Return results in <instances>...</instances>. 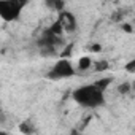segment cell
<instances>
[{
  "instance_id": "cell-6",
  "label": "cell",
  "mask_w": 135,
  "mask_h": 135,
  "mask_svg": "<svg viewBox=\"0 0 135 135\" xmlns=\"http://www.w3.org/2000/svg\"><path fill=\"white\" fill-rule=\"evenodd\" d=\"M111 81H113V78H111V76H105V78H99L94 84H95L100 91H103V92H105V91H107V88L111 84Z\"/></svg>"
},
{
  "instance_id": "cell-5",
  "label": "cell",
  "mask_w": 135,
  "mask_h": 135,
  "mask_svg": "<svg viewBox=\"0 0 135 135\" xmlns=\"http://www.w3.org/2000/svg\"><path fill=\"white\" fill-rule=\"evenodd\" d=\"M91 67H92V59L89 56H84L78 60V65L75 69H76V73H78V72H83V70H89Z\"/></svg>"
},
{
  "instance_id": "cell-7",
  "label": "cell",
  "mask_w": 135,
  "mask_h": 135,
  "mask_svg": "<svg viewBox=\"0 0 135 135\" xmlns=\"http://www.w3.org/2000/svg\"><path fill=\"white\" fill-rule=\"evenodd\" d=\"M94 65V69H95V72H105V70H108V62L107 60H99V62H95V64H92Z\"/></svg>"
},
{
  "instance_id": "cell-8",
  "label": "cell",
  "mask_w": 135,
  "mask_h": 135,
  "mask_svg": "<svg viewBox=\"0 0 135 135\" xmlns=\"http://www.w3.org/2000/svg\"><path fill=\"white\" fill-rule=\"evenodd\" d=\"M118 89H119V92H121V94H127V92H130V89H132V83L126 81V83H122Z\"/></svg>"
},
{
  "instance_id": "cell-4",
  "label": "cell",
  "mask_w": 135,
  "mask_h": 135,
  "mask_svg": "<svg viewBox=\"0 0 135 135\" xmlns=\"http://www.w3.org/2000/svg\"><path fill=\"white\" fill-rule=\"evenodd\" d=\"M57 21L60 22L64 32H75L76 27H78V22H76V18L72 15V13H67V11H60Z\"/></svg>"
},
{
  "instance_id": "cell-12",
  "label": "cell",
  "mask_w": 135,
  "mask_h": 135,
  "mask_svg": "<svg viewBox=\"0 0 135 135\" xmlns=\"http://www.w3.org/2000/svg\"><path fill=\"white\" fill-rule=\"evenodd\" d=\"M122 29H124V30H127V32H132V27H130V24H122Z\"/></svg>"
},
{
  "instance_id": "cell-1",
  "label": "cell",
  "mask_w": 135,
  "mask_h": 135,
  "mask_svg": "<svg viewBox=\"0 0 135 135\" xmlns=\"http://www.w3.org/2000/svg\"><path fill=\"white\" fill-rule=\"evenodd\" d=\"M72 99H73V102L76 105H80L81 108H86V110L100 108L107 102L105 92L100 91L94 83H88V84L78 86L72 92Z\"/></svg>"
},
{
  "instance_id": "cell-10",
  "label": "cell",
  "mask_w": 135,
  "mask_h": 135,
  "mask_svg": "<svg viewBox=\"0 0 135 135\" xmlns=\"http://www.w3.org/2000/svg\"><path fill=\"white\" fill-rule=\"evenodd\" d=\"M48 5H49V7H52V8H56L59 13H60V11H62V8H64V3H62V2H48Z\"/></svg>"
},
{
  "instance_id": "cell-13",
  "label": "cell",
  "mask_w": 135,
  "mask_h": 135,
  "mask_svg": "<svg viewBox=\"0 0 135 135\" xmlns=\"http://www.w3.org/2000/svg\"><path fill=\"white\" fill-rule=\"evenodd\" d=\"M0 135H10L7 130H3V129H0Z\"/></svg>"
},
{
  "instance_id": "cell-9",
  "label": "cell",
  "mask_w": 135,
  "mask_h": 135,
  "mask_svg": "<svg viewBox=\"0 0 135 135\" xmlns=\"http://www.w3.org/2000/svg\"><path fill=\"white\" fill-rule=\"evenodd\" d=\"M126 72L127 73H135V60L133 59L126 64Z\"/></svg>"
},
{
  "instance_id": "cell-11",
  "label": "cell",
  "mask_w": 135,
  "mask_h": 135,
  "mask_svg": "<svg viewBox=\"0 0 135 135\" xmlns=\"http://www.w3.org/2000/svg\"><path fill=\"white\" fill-rule=\"evenodd\" d=\"M5 122H7V113L3 111V108H2V107H0V127H2Z\"/></svg>"
},
{
  "instance_id": "cell-2",
  "label": "cell",
  "mask_w": 135,
  "mask_h": 135,
  "mask_svg": "<svg viewBox=\"0 0 135 135\" xmlns=\"http://www.w3.org/2000/svg\"><path fill=\"white\" fill-rule=\"evenodd\" d=\"M75 75H76V69L72 64V60L67 57H59L48 70L46 78L51 81H60V80H69Z\"/></svg>"
},
{
  "instance_id": "cell-3",
  "label": "cell",
  "mask_w": 135,
  "mask_h": 135,
  "mask_svg": "<svg viewBox=\"0 0 135 135\" xmlns=\"http://www.w3.org/2000/svg\"><path fill=\"white\" fill-rule=\"evenodd\" d=\"M26 5L27 3L21 0H0V19L5 22H16Z\"/></svg>"
}]
</instances>
